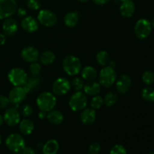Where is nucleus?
Listing matches in <instances>:
<instances>
[{
    "label": "nucleus",
    "instance_id": "28",
    "mask_svg": "<svg viewBox=\"0 0 154 154\" xmlns=\"http://www.w3.org/2000/svg\"><path fill=\"white\" fill-rule=\"evenodd\" d=\"M117 99H118V96L117 93L114 92H109L104 97V105L108 107H111L115 105L116 102H117Z\"/></svg>",
    "mask_w": 154,
    "mask_h": 154
},
{
    "label": "nucleus",
    "instance_id": "42",
    "mask_svg": "<svg viewBox=\"0 0 154 154\" xmlns=\"http://www.w3.org/2000/svg\"><path fill=\"white\" fill-rule=\"evenodd\" d=\"M38 116L39 119H41V120H44L45 117H47V114L46 112H45V111H39L38 114Z\"/></svg>",
    "mask_w": 154,
    "mask_h": 154
},
{
    "label": "nucleus",
    "instance_id": "15",
    "mask_svg": "<svg viewBox=\"0 0 154 154\" xmlns=\"http://www.w3.org/2000/svg\"><path fill=\"white\" fill-rule=\"evenodd\" d=\"M21 26L26 32L29 33L37 31L39 27V23L32 16H26L21 21Z\"/></svg>",
    "mask_w": 154,
    "mask_h": 154
},
{
    "label": "nucleus",
    "instance_id": "7",
    "mask_svg": "<svg viewBox=\"0 0 154 154\" xmlns=\"http://www.w3.org/2000/svg\"><path fill=\"white\" fill-rule=\"evenodd\" d=\"M135 34L138 38L145 39L150 36L152 32L151 23L147 19H140L135 23L134 27Z\"/></svg>",
    "mask_w": 154,
    "mask_h": 154
},
{
    "label": "nucleus",
    "instance_id": "23",
    "mask_svg": "<svg viewBox=\"0 0 154 154\" xmlns=\"http://www.w3.org/2000/svg\"><path fill=\"white\" fill-rule=\"evenodd\" d=\"M48 114H47V118H48V121L54 125H60L64 120V116H63V113L57 110H54L48 112Z\"/></svg>",
    "mask_w": 154,
    "mask_h": 154
},
{
    "label": "nucleus",
    "instance_id": "18",
    "mask_svg": "<svg viewBox=\"0 0 154 154\" xmlns=\"http://www.w3.org/2000/svg\"><path fill=\"white\" fill-rule=\"evenodd\" d=\"M84 93L87 96H95L99 94L101 92V85L96 81H88L84 86Z\"/></svg>",
    "mask_w": 154,
    "mask_h": 154
},
{
    "label": "nucleus",
    "instance_id": "39",
    "mask_svg": "<svg viewBox=\"0 0 154 154\" xmlns=\"http://www.w3.org/2000/svg\"><path fill=\"white\" fill-rule=\"evenodd\" d=\"M17 15L19 17H25L27 14V12L26 11V9L23 8H17Z\"/></svg>",
    "mask_w": 154,
    "mask_h": 154
},
{
    "label": "nucleus",
    "instance_id": "32",
    "mask_svg": "<svg viewBox=\"0 0 154 154\" xmlns=\"http://www.w3.org/2000/svg\"><path fill=\"white\" fill-rule=\"evenodd\" d=\"M72 85L75 91H81L84 86V79L82 78H79V77L75 78L72 81Z\"/></svg>",
    "mask_w": 154,
    "mask_h": 154
},
{
    "label": "nucleus",
    "instance_id": "6",
    "mask_svg": "<svg viewBox=\"0 0 154 154\" xmlns=\"http://www.w3.org/2000/svg\"><path fill=\"white\" fill-rule=\"evenodd\" d=\"M5 144L8 150L14 153H20L26 147L24 138L17 133L11 134L6 138Z\"/></svg>",
    "mask_w": 154,
    "mask_h": 154
},
{
    "label": "nucleus",
    "instance_id": "14",
    "mask_svg": "<svg viewBox=\"0 0 154 154\" xmlns=\"http://www.w3.org/2000/svg\"><path fill=\"white\" fill-rule=\"evenodd\" d=\"M116 89L117 91L120 94L126 93L129 90L132 84V81L129 75H123L116 81Z\"/></svg>",
    "mask_w": 154,
    "mask_h": 154
},
{
    "label": "nucleus",
    "instance_id": "47",
    "mask_svg": "<svg viewBox=\"0 0 154 154\" xmlns=\"http://www.w3.org/2000/svg\"><path fill=\"white\" fill-rule=\"evenodd\" d=\"M80 2H88L89 0H79Z\"/></svg>",
    "mask_w": 154,
    "mask_h": 154
},
{
    "label": "nucleus",
    "instance_id": "38",
    "mask_svg": "<svg viewBox=\"0 0 154 154\" xmlns=\"http://www.w3.org/2000/svg\"><path fill=\"white\" fill-rule=\"evenodd\" d=\"M9 104H10V101H9L8 97L0 95V109L7 108Z\"/></svg>",
    "mask_w": 154,
    "mask_h": 154
},
{
    "label": "nucleus",
    "instance_id": "17",
    "mask_svg": "<svg viewBox=\"0 0 154 154\" xmlns=\"http://www.w3.org/2000/svg\"><path fill=\"white\" fill-rule=\"evenodd\" d=\"M80 119L83 124L86 126H90L92 125L96 119V110L93 108H84L83 111H81Z\"/></svg>",
    "mask_w": 154,
    "mask_h": 154
},
{
    "label": "nucleus",
    "instance_id": "49",
    "mask_svg": "<svg viewBox=\"0 0 154 154\" xmlns=\"http://www.w3.org/2000/svg\"><path fill=\"white\" fill-rule=\"evenodd\" d=\"M1 141H2V138H1V135H0V144H1Z\"/></svg>",
    "mask_w": 154,
    "mask_h": 154
},
{
    "label": "nucleus",
    "instance_id": "9",
    "mask_svg": "<svg viewBox=\"0 0 154 154\" xmlns=\"http://www.w3.org/2000/svg\"><path fill=\"white\" fill-rule=\"evenodd\" d=\"M38 21L46 27H51L57 23V17L48 9H42L38 14Z\"/></svg>",
    "mask_w": 154,
    "mask_h": 154
},
{
    "label": "nucleus",
    "instance_id": "45",
    "mask_svg": "<svg viewBox=\"0 0 154 154\" xmlns=\"http://www.w3.org/2000/svg\"><path fill=\"white\" fill-rule=\"evenodd\" d=\"M43 145H44V144H42V143H38V144H37V147H38V148H42V147H43Z\"/></svg>",
    "mask_w": 154,
    "mask_h": 154
},
{
    "label": "nucleus",
    "instance_id": "10",
    "mask_svg": "<svg viewBox=\"0 0 154 154\" xmlns=\"http://www.w3.org/2000/svg\"><path fill=\"white\" fill-rule=\"evenodd\" d=\"M71 89L70 81L66 78H59L54 82L52 86V90L54 95L57 96H64L67 94Z\"/></svg>",
    "mask_w": 154,
    "mask_h": 154
},
{
    "label": "nucleus",
    "instance_id": "1",
    "mask_svg": "<svg viewBox=\"0 0 154 154\" xmlns=\"http://www.w3.org/2000/svg\"><path fill=\"white\" fill-rule=\"evenodd\" d=\"M36 104L40 111L48 113L52 111L57 105V98L51 92H43L38 96Z\"/></svg>",
    "mask_w": 154,
    "mask_h": 154
},
{
    "label": "nucleus",
    "instance_id": "51",
    "mask_svg": "<svg viewBox=\"0 0 154 154\" xmlns=\"http://www.w3.org/2000/svg\"><path fill=\"white\" fill-rule=\"evenodd\" d=\"M148 154H154V152H151V153H148Z\"/></svg>",
    "mask_w": 154,
    "mask_h": 154
},
{
    "label": "nucleus",
    "instance_id": "24",
    "mask_svg": "<svg viewBox=\"0 0 154 154\" xmlns=\"http://www.w3.org/2000/svg\"><path fill=\"white\" fill-rule=\"evenodd\" d=\"M81 77L84 80L88 81H95L96 78H97V71L93 66H86L84 69H81Z\"/></svg>",
    "mask_w": 154,
    "mask_h": 154
},
{
    "label": "nucleus",
    "instance_id": "34",
    "mask_svg": "<svg viewBox=\"0 0 154 154\" xmlns=\"http://www.w3.org/2000/svg\"><path fill=\"white\" fill-rule=\"evenodd\" d=\"M27 7L32 11L39 10L42 6L40 1L39 0H27Z\"/></svg>",
    "mask_w": 154,
    "mask_h": 154
},
{
    "label": "nucleus",
    "instance_id": "43",
    "mask_svg": "<svg viewBox=\"0 0 154 154\" xmlns=\"http://www.w3.org/2000/svg\"><path fill=\"white\" fill-rule=\"evenodd\" d=\"M5 41H6L5 35L4 34H2V33H0V46L4 45V44L5 43Z\"/></svg>",
    "mask_w": 154,
    "mask_h": 154
},
{
    "label": "nucleus",
    "instance_id": "2",
    "mask_svg": "<svg viewBox=\"0 0 154 154\" xmlns=\"http://www.w3.org/2000/svg\"><path fill=\"white\" fill-rule=\"evenodd\" d=\"M63 69L68 75L75 76L81 71L82 65L78 57L73 55H69L63 60Z\"/></svg>",
    "mask_w": 154,
    "mask_h": 154
},
{
    "label": "nucleus",
    "instance_id": "44",
    "mask_svg": "<svg viewBox=\"0 0 154 154\" xmlns=\"http://www.w3.org/2000/svg\"><path fill=\"white\" fill-rule=\"evenodd\" d=\"M3 122H4V118H3L2 116L0 114V127H1L2 125L3 124Z\"/></svg>",
    "mask_w": 154,
    "mask_h": 154
},
{
    "label": "nucleus",
    "instance_id": "29",
    "mask_svg": "<svg viewBox=\"0 0 154 154\" xmlns=\"http://www.w3.org/2000/svg\"><path fill=\"white\" fill-rule=\"evenodd\" d=\"M141 96L143 99L146 102H154V88L150 87H147L144 88L141 91Z\"/></svg>",
    "mask_w": 154,
    "mask_h": 154
},
{
    "label": "nucleus",
    "instance_id": "25",
    "mask_svg": "<svg viewBox=\"0 0 154 154\" xmlns=\"http://www.w3.org/2000/svg\"><path fill=\"white\" fill-rule=\"evenodd\" d=\"M79 20V14L75 11L69 12L66 14L64 17V23L66 26L73 28L78 24Z\"/></svg>",
    "mask_w": 154,
    "mask_h": 154
},
{
    "label": "nucleus",
    "instance_id": "48",
    "mask_svg": "<svg viewBox=\"0 0 154 154\" xmlns=\"http://www.w3.org/2000/svg\"><path fill=\"white\" fill-rule=\"evenodd\" d=\"M120 1L122 2H126V1H129V0H120Z\"/></svg>",
    "mask_w": 154,
    "mask_h": 154
},
{
    "label": "nucleus",
    "instance_id": "21",
    "mask_svg": "<svg viewBox=\"0 0 154 154\" xmlns=\"http://www.w3.org/2000/svg\"><path fill=\"white\" fill-rule=\"evenodd\" d=\"M34 123L30 119L25 118L20 120L19 123V129L21 133L24 135H29L34 130Z\"/></svg>",
    "mask_w": 154,
    "mask_h": 154
},
{
    "label": "nucleus",
    "instance_id": "50",
    "mask_svg": "<svg viewBox=\"0 0 154 154\" xmlns=\"http://www.w3.org/2000/svg\"><path fill=\"white\" fill-rule=\"evenodd\" d=\"M13 154H21V153H14Z\"/></svg>",
    "mask_w": 154,
    "mask_h": 154
},
{
    "label": "nucleus",
    "instance_id": "41",
    "mask_svg": "<svg viewBox=\"0 0 154 154\" xmlns=\"http://www.w3.org/2000/svg\"><path fill=\"white\" fill-rule=\"evenodd\" d=\"M108 1L109 0H93V2L98 5H103L106 4Z\"/></svg>",
    "mask_w": 154,
    "mask_h": 154
},
{
    "label": "nucleus",
    "instance_id": "20",
    "mask_svg": "<svg viewBox=\"0 0 154 154\" xmlns=\"http://www.w3.org/2000/svg\"><path fill=\"white\" fill-rule=\"evenodd\" d=\"M120 14L126 18H129L134 14L135 11V5L132 0L122 2L120 8Z\"/></svg>",
    "mask_w": 154,
    "mask_h": 154
},
{
    "label": "nucleus",
    "instance_id": "40",
    "mask_svg": "<svg viewBox=\"0 0 154 154\" xmlns=\"http://www.w3.org/2000/svg\"><path fill=\"white\" fill-rule=\"evenodd\" d=\"M21 152L22 154H35L34 149L30 147H25Z\"/></svg>",
    "mask_w": 154,
    "mask_h": 154
},
{
    "label": "nucleus",
    "instance_id": "27",
    "mask_svg": "<svg viewBox=\"0 0 154 154\" xmlns=\"http://www.w3.org/2000/svg\"><path fill=\"white\" fill-rule=\"evenodd\" d=\"M96 61L100 66H106L110 62V56L105 51H101L96 54Z\"/></svg>",
    "mask_w": 154,
    "mask_h": 154
},
{
    "label": "nucleus",
    "instance_id": "35",
    "mask_svg": "<svg viewBox=\"0 0 154 154\" xmlns=\"http://www.w3.org/2000/svg\"><path fill=\"white\" fill-rule=\"evenodd\" d=\"M110 154H127L126 148L121 144H116L111 148Z\"/></svg>",
    "mask_w": 154,
    "mask_h": 154
},
{
    "label": "nucleus",
    "instance_id": "37",
    "mask_svg": "<svg viewBox=\"0 0 154 154\" xmlns=\"http://www.w3.org/2000/svg\"><path fill=\"white\" fill-rule=\"evenodd\" d=\"M89 151L90 154H99L101 151V145L98 142L93 143L89 147Z\"/></svg>",
    "mask_w": 154,
    "mask_h": 154
},
{
    "label": "nucleus",
    "instance_id": "3",
    "mask_svg": "<svg viewBox=\"0 0 154 154\" xmlns=\"http://www.w3.org/2000/svg\"><path fill=\"white\" fill-rule=\"evenodd\" d=\"M99 80L101 86L105 88L111 87L117 81V73L114 68L109 66H104L100 71Z\"/></svg>",
    "mask_w": 154,
    "mask_h": 154
},
{
    "label": "nucleus",
    "instance_id": "16",
    "mask_svg": "<svg viewBox=\"0 0 154 154\" xmlns=\"http://www.w3.org/2000/svg\"><path fill=\"white\" fill-rule=\"evenodd\" d=\"M2 30L4 34L8 36H13L17 32L18 25L14 18L8 17L5 19L2 24Z\"/></svg>",
    "mask_w": 154,
    "mask_h": 154
},
{
    "label": "nucleus",
    "instance_id": "11",
    "mask_svg": "<svg viewBox=\"0 0 154 154\" xmlns=\"http://www.w3.org/2000/svg\"><path fill=\"white\" fill-rule=\"evenodd\" d=\"M27 94L28 93L23 87H14L9 92L8 99L10 103L13 104L16 108H17L20 104L26 99Z\"/></svg>",
    "mask_w": 154,
    "mask_h": 154
},
{
    "label": "nucleus",
    "instance_id": "31",
    "mask_svg": "<svg viewBox=\"0 0 154 154\" xmlns=\"http://www.w3.org/2000/svg\"><path fill=\"white\" fill-rule=\"evenodd\" d=\"M142 81L146 85H150L154 82V73L151 71H146L142 75Z\"/></svg>",
    "mask_w": 154,
    "mask_h": 154
},
{
    "label": "nucleus",
    "instance_id": "30",
    "mask_svg": "<svg viewBox=\"0 0 154 154\" xmlns=\"http://www.w3.org/2000/svg\"><path fill=\"white\" fill-rule=\"evenodd\" d=\"M103 105L104 100L102 96H99V95L93 96V99H92L91 102H90V105H91L92 108L95 110L99 109V108H102Z\"/></svg>",
    "mask_w": 154,
    "mask_h": 154
},
{
    "label": "nucleus",
    "instance_id": "33",
    "mask_svg": "<svg viewBox=\"0 0 154 154\" xmlns=\"http://www.w3.org/2000/svg\"><path fill=\"white\" fill-rule=\"evenodd\" d=\"M29 71L32 75H38L42 71V66L37 62H34L29 66Z\"/></svg>",
    "mask_w": 154,
    "mask_h": 154
},
{
    "label": "nucleus",
    "instance_id": "26",
    "mask_svg": "<svg viewBox=\"0 0 154 154\" xmlns=\"http://www.w3.org/2000/svg\"><path fill=\"white\" fill-rule=\"evenodd\" d=\"M56 56L52 51H44L40 56H39V60H40L41 63L45 66H49L51 65L54 61H55Z\"/></svg>",
    "mask_w": 154,
    "mask_h": 154
},
{
    "label": "nucleus",
    "instance_id": "19",
    "mask_svg": "<svg viewBox=\"0 0 154 154\" xmlns=\"http://www.w3.org/2000/svg\"><path fill=\"white\" fill-rule=\"evenodd\" d=\"M41 84V78L39 75H32L28 77L26 82L25 83L23 87L27 93H32Z\"/></svg>",
    "mask_w": 154,
    "mask_h": 154
},
{
    "label": "nucleus",
    "instance_id": "46",
    "mask_svg": "<svg viewBox=\"0 0 154 154\" xmlns=\"http://www.w3.org/2000/svg\"><path fill=\"white\" fill-rule=\"evenodd\" d=\"M151 25H152V27H153L154 28V17L153 19L152 20V22H151Z\"/></svg>",
    "mask_w": 154,
    "mask_h": 154
},
{
    "label": "nucleus",
    "instance_id": "22",
    "mask_svg": "<svg viewBox=\"0 0 154 154\" xmlns=\"http://www.w3.org/2000/svg\"><path fill=\"white\" fill-rule=\"evenodd\" d=\"M60 148L58 141L55 139H51L47 141L42 147L44 154H57Z\"/></svg>",
    "mask_w": 154,
    "mask_h": 154
},
{
    "label": "nucleus",
    "instance_id": "5",
    "mask_svg": "<svg viewBox=\"0 0 154 154\" xmlns=\"http://www.w3.org/2000/svg\"><path fill=\"white\" fill-rule=\"evenodd\" d=\"M9 81L14 87H23L28 79L27 73L20 68L11 69L8 75Z\"/></svg>",
    "mask_w": 154,
    "mask_h": 154
},
{
    "label": "nucleus",
    "instance_id": "36",
    "mask_svg": "<svg viewBox=\"0 0 154 154\" xmlns=\"http://www.w3.org/2000/svg\"><path fill=\"white\" fill-rule=\"evenodd\" d=\"M32 108L29 105H24L21 108V114L24 117H29L32 114Z\"/></svg>",
    "mask_w": 154,
    "mask_h": 154
},
{
    "label": "nucleus",
    "instance_id": "12",
    "mask_svg": "<svg viewBox=\"0 0 154 154\" xmlns=\"http://www.w3.org/2000/svg\"><path fill=\"white\" fill-rule=\"evenodd\" d=\"M3 118L8 126H15L20 121V114L16 107H11L5 111Z\"/></svg>",
    "mask_w": 154,
    "mask_h": 154
},
{
    "label": "nucleus",
    "instance_id": "13",
    "mask_svg": "<svg viewBox=\"0 0 154 154\" xmlns=\"http://www.w3.org/2000/svg\"><path fill=\"white\" fill-rule=\"evenodd\" d=\"M39 56L38 51L32 46L25 47L21 51V57L27 63L36 62L39 59Z\"/></svg>",
    "mask_w": 154,
    "mask_h": 154
},
{
    "label": "nucleus",
    "instance_id": "8",
    "mask_svg": "<svg viewBox=\"0 0 154 154\" xmlns=\"http://www.w3.org/2000/svg\"><path fill=\"white\" fill-rule=\"evenodd\" d=\"M17 10L15 0H0V20H5L13 16Z\"/></svg>",
    "mask_w": 154,
    "mask_h": 154
},
{
    "label": "nucleus",
    "instance_id": "4",
    "mask_svg": "<svg viewBox=\"0 0 154 154\" xmlns=\"http://www.w3.org/2000/svg\"><path fill=\"white\" fill-rule=\"evenodd\" d=\"M69 105L71 109L75 112L83 111L87 105V95L81 91H76L71 96Z\"/></svg>",
    "mask_w": 154,
    "mask_h": 154
}]
</instances>
